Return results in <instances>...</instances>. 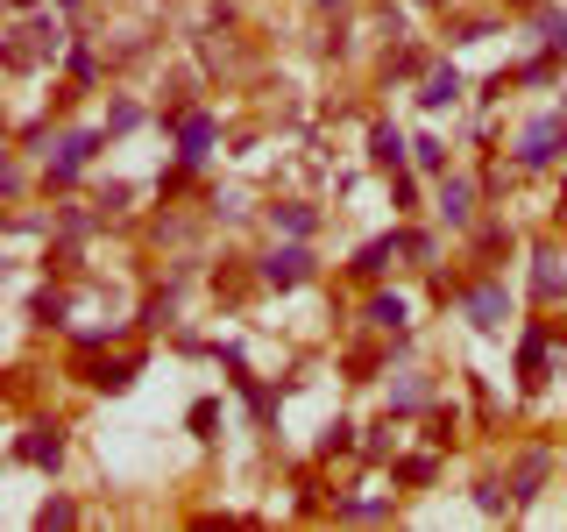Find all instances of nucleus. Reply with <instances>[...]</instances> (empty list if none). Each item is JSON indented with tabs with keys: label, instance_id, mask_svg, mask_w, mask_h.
<instances>
[{
	"label": "nucleus",
	"instance_id": "obj_1",
	"mask_svg": "<svg viewBox=\"0 0 567 532\" xmlns=\"http://www.w3.org/2000/svg\"><path fill=\"white\" fill-rule=\"evenodd\" d=\"M560 149H567V121H560V114H539V121L525 128V142H518V157H525L532 171H546Z\"/></svg>",
	"mask_w": 567,
	"mask_h": 532
},
{
	"label": "nucleus",
	"instance_id": "obj_2",
	"mask_svg": "<svg viewBox=\"0 0 567 532\" xmlns=\"http://www.w3.org/2000/svg\"><path fill=\"white\" fill-rule=\"evenodd\" d=\"M461 313H468V327H482V334H497V327L511 320V298H504V284H475V291L461 298Z\"/></svg>",
	"mask_w": 567,
	"mask_h": 532
},
{
	"label": "nucleus",
	"instance_id": "obj_3",
	"mask_svg": "<svg viewBox=\"0 0 567 532\" xmlns=\"http://www.w3.org/2000/svg\"><path fill=\"white\" fill-rule=\"evenodd\" d=\"M263 277H270L277 291H291V284H305V277H312V249H305V242H291V249H277V256L263 263Z\"/></svg>",
	"mask_w": 567,
	"mask_h": 532
},
{
	"label": "nucleus",
	"instance_id": "obj_4",
	"mask_svg": "<svg viewBox=\"0 0 567 532\" xmlns=\"http://www.w3.org/2000/svg\"><path fill=\"white\" fill-rule=\"evenodd\" d=\"M15 454H22V462H36V469H57L64 462V433L57 426H29V440H15Z\"/></svg>",
	"mask_w": 567,
	"mask_h": 532
},
{
	"label": "nucleus",
	"instance_id": "obj_5",
	"mask_svg": "<svg viewBox=\"0 0 567 532\" xmlns=\"http://www.w3.org/2000/svg\"><path fill=\"white\" fill-rule=\"evenodd\" d=\"M93 149H100V135H93V128H78V135H64V149H57V164H50V185H64V178H71L78 164L93 157Z\"/></svg>",
	"mask_w": 567,
	"mask_h": 532
},
{
	"label": "nucleus",
	"instance_id": "obj_6",
	"mask_svg": "<svg viewBox=\"0 0 567 532\" xmlns=\"http://www.w3.org/2000/svg\"><path fill=\"white\" fill-rule=\"evenodd\" d=\"M454 100H461V71H454V64L426 71V86H419V107H454Z\"/></svg>",
	"mask_w": 567,
	"mask_h": 532
},
{
	"label": "nucleus",
	"instance_id": "obj_7",
	"mask_svg": "<svg viewBox=\"0 0 567 532\" xmlns=\"http://www.w3.org/2000/svg\"><path fill=\"white\" fill-rule=\"evenodd\" d=\"M440 213H447V227H468V213H475V192H468L461 178H447V185H440Z\"/></svg>",
	"mask_w": 567,
	"mask_h": 532
},
{
	"label": "nucleus",
	"instance_id": "obj_8",
	"mask_svg": "<svg viewBox=\"0 0 567 532\" xmlns=\"http://www.w3.org/2000/svg\"><path fill=\"white\" fill-rule=\"evenodd\" d=\"M397 249H404L397 235H390V242H362V256H355V270H362V277H376V270H390V263H397Z\"/></svg>",
	"mask_w": 567,
	"mask_h": 532
},
{
	"label": "nucleus",
	"instance_id": "obj_9",
	"mask_svg": "<svg viewBox=\"0 0 567 532\" xmlns=\"http://www.w3.org/2000/svg\"><path fill=\"white\" fill-rule=\"evenodd\" d=\"M369 157H376L383 171H397V164H404V135H397V128H376V135H369Z\"/></svg>",
	"mask_w": 567,
	"mask_h": 532
},
{
	"label": "nucleus",
	"instance_id": "obj_10",
	"mask_svg": "<svg viewBox=\"0 0 567 532\" xmlns=\"http://www.w3.org/2000/svg\"><path fill=\"white\" fill-rule=\"evenodd\" d=\"M178 142H185L178 157H185V164H199V157H206V142H213V121H199V114H192V121L178 128Z\"/></svg>",
	"mask_w": 567,
	"mask_h": 532
},
{
	"label": "nucleus",
	"instance_id": "obj_11",
	"mask_svg": "<svg viewBox=\"0 0 567 532\" xmlns=\"http://www.w3.org/2000/svg\"><path fill=\"white\" fill-rule=\"evenodd\" d=\"M546 469H553V454H546V447H539V454H525V462H518V497H539Z\"/></svg>",
	"mask_w": 567,
	"mask_h": 532
},
{
	"label": "nucleus",
	"instance_id": "obj_12",
	"mask_svg": "<svg viewBox=\"0 0 567 532\" xmlns=\"http://www.w3.org/2000/svg\"><path fill=\"white\" fill-rule=\"evenodd\" d=\"M518 369H525V384H539V369H546V334H532V341H525Z\"/></svg>",
	"mask_w": 567,
	"mask_h": 532
},
{
	"label": "nucleus",
	"instance_id": "obj_13",
	"mask_svg": "<svg viewBox=\"0 0 567 532\" xmlns=\"http://www.w3.org/2000/svg\"><path fill=\"white\" fill-rule=\"evenodd\" d=\"M277 227H291V235H312V206H298V199L277 206Z\"/></svg>",
	"mask_w": 567,
	"mask_h": 532
},
{
	"label": "nucleus",
	"instance_id": "obj_14",
	"mask_svg": "<svg viewBox=\"0 0 567 532\" xmlns=\"http://www.w3.org/2000/svg\"><path fill=\"white\" fill-rule=\"evenodd\" d=\"M71 518H78V511H71V504H64V497H50V504H43V511H36V532H50V525H71Z\"/></svg>",
	"mask_w": 567,
	"mask_h": 532
},
{
	"label": "nucleus",
	"instance_id": "obj_15",
	"mask_svg": "<svg viewBox=\"0 0 567 532\" xmlns=\"http://www.w3.org/2000/svg\"><path fill=\"white\" fill-rule=\"evenodd\" d=\"M369 320H376V327H404V298H376Z\"/></svg>",
	"mask_w": 567,
	"mask_h": 532
},
{
	"label": "nucleus",
	"instance_id": "obj_16",
	"mask_svg": "<svg viewBox=\"0 0 567 532\" xmlns=\"http://www.w3.org/2000/svg\"><path fill=\"white\" fill-rule=\"evenodd\" d=\"M412 149H419V164H426V171H440V164H447V149H440V142H433V135H419V142H412Z\"/></svg>",
	"mask_w": 567,
	"mask_h": 532
},
{
	"label": "nucleus",
	"instance_id": "obj_17",
	"mask_svg": "<svg viewBox=\"0 0 567 532\" xmlns=\"http://www.w3.org/2000/svg\"><path fill=\"white\" fill-rule=\"evenodd\" d=\"M397 405H404V412L426 405V384H419V376H404V384H397Z\"/></svg>",
	"mask_w": 567,
	"mask_h": 532
},
{
	"label": "nucleus",
	"instance_id": "obj_18",
	"mask_svg": "<svg viewBox=\"0 0 567 532\" xmlns=\"http://www.w3.org/2000/svg\"><path fill=\"white\" fill-rule=\"evenodd\" d=\"M8 8H15V15H22V8H36V0H8Z\"/></svg>",
	"mask_w": 567,
	"mask_h": 532
},
{
	"label": "nucleus",
	"instance_id": "obj_19",
	"mask_svg": "<svg viewBox=\"0 0 567 532\" xmlns=\"http://www.w3.org/2000/svg\"><path fill=\"white\" fill-rule=\"evenodd\" d=\"M64 8H78V0H64Z\"/></svg>",
	"mask_w": 567,
	"mask_h": 532
},
{
	"label": "nucleus",
	"instance_id": "obj_20",
	"mask_svg": "<svg viewBox=\"0 0 567 532\" xmlns=\"http://www.w3.org/2000/svg\"><path fill=\"white\" fill-rule=\"evenodd\" d=\"M560 57H567V43H560Z\"/></svg>",
	"mask_w": 567,
	"mask_h": 532
},
{
	"label": "nucleus",
	"instance_id": "obj_21",
	"mask_svg": "<svg viewBox=\"0 0 567 532\" xmlns=\"http://www.w3.org/2000/svg\"><path fill=\"white\" fill-rule=\"evenodd\" d=\"M518 8H525V0H518Z\"/></svg>",
	"mask_w": 567,
	"mask_h": 532
}]
</instances>
